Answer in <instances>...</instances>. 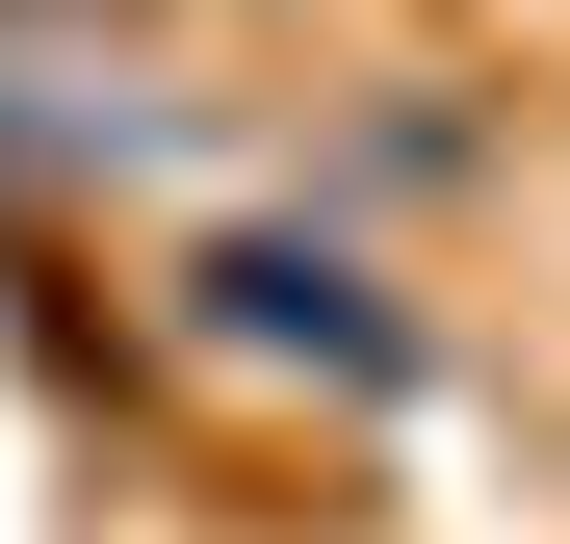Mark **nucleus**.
I'll list each match as a JSON object with an SVG mask.
<instances>
[{
	"label": "nucleus",
	"instance_id": "nucleus-1",
	"mask_svg": "<svg viewBox=\"0 0 570 544\" xmlns=\"http://www.w3.org/2000/svg\"><path fill=\"white\" fill-rule=\"evenodd\" d=\"M208 311H234V337H312V363H390V311H363L337 259H285V234H259V259H208Z\"/></svg>",
	"mask_w": 570,
	"mask_h": 544
}]
</instances>
